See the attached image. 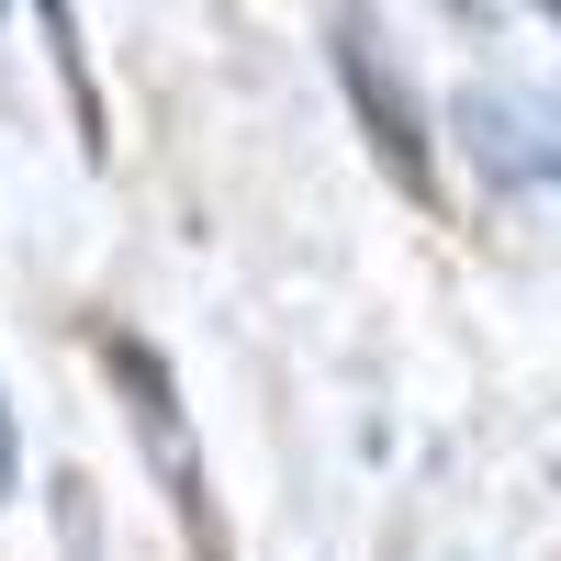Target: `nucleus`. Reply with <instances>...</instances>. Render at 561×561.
<instances>
[{
	"mask_svg": "<svg viewBox=\"0 0 561 561\" xmlns=\"http://www.w3.org/2000/svg\"><path fill=\"white\" fill-rule=\"evenodd\" d=\"M325 57H337V90H348V124L370 135V158H382V180L404 203H438V124L427 102H415V79L393 57V34L370 0H337L325 12Z\"/></svg>",
	"mask_w": 561,
	"mask_h": 561,
	"instance_id": "1",
	"label": "nucleus"
},
{
	"mask_svg": "<svg viewBox=\"0 0 561 561\" xmlns=\"http://www.w3.org/2000/svg\"><path fill=\"white\" fill-rule=\"evenodd\" d=\"M102 382H113V404H124V427H135V449H147V472H158V494L180 505V528H192V550L203 561H225V517H214V472H203V449H192V415H180V370L135 337V325H102Z\"/></svg>",
	"mask_w": 561,
	"mask_h": 561,
	"instance_id": "2",
	"label": "nucleus"
},
{
	"mask_svg": "<svg viewBox=\"0 0 561 561\" xmlns=\"http://www.w3.org/2000/svg\"><path fill=\"white\" fill-rule=\"evenodd\" d=\"M449 135H460V158H472L494 192H561V102L550 90H460L449 102Z\"/></svg>",
	"mask_w": 561,
	"mask_h": 561,
	"instance_id": "3",
	"label": "nucleus"
},
{
	"mask_svg": "<svg viewBox=\"0 0 561 561\" xmlns=\"http://www.w3.org/2000/svg\"><path fill=\"white\" fill-rule=\"evenodd\" d=\"M45 12V45H57V79H68V102H79V147L102 158V90H90V45H79V12L68 0H34Z\"/></svg>",
	"mask_w": 561,
	"mask_h": 561,
	"instance_id": "4",
	"label": "nucleus"
},
{
	"mask_svg": "<svg viewBox=\"0 0 561 561\" xmlns=\"http://www.w3.org/2000/svg\"><path fill=\"white\" fill-rule=\"evenodd\" d=\"M23 483V427H12V393H0V494Z\"/></svg>",
	"mask_w": 561,
	"mask_h": 561,
	"instance_id": "5",
	"label": "nucleus"
},
{
	"mask_svg": "<svg viewBox=\"0 0 561 561\" xmlns=\"http://www.w3.org/2000/svg\"><path fill=\"white\" fill-rule=\"evenodd\" d=\"M539 12H550V23H561V0H539Z\"/></svg>",
	"mask_w": 561,
	"mask_h": 561,
	"instance_id": "6",
	"label": "nucleus"
},
{
	"mask_svg": "<svg viewBox=\"0 0 561 561\" xmlns=\"http://www.w3.org/2000/svg\"><path fill=\"white\" fill-rule=\"evenodd\" d=\"M0 12H12V0H0Z\"/></svg>",
	"mask_w": 561,
	"mask_h": 561,
	"instance_id": "7",
	"label": "nucleus"
}]
</instances>
